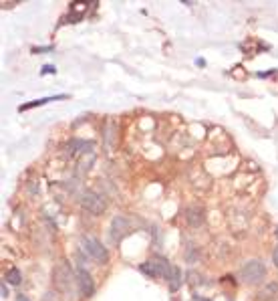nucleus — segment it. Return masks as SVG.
Here are the masks:
<instances>
[{
    "label": "nucleus",
    "mask_w": 278,
    "mask_h": 301,
    "mask_svg": "<svg viewBox=\"0 0 278 301\" xmlns=\"http://www.w3.org/2000/svg\"><path fill=\"white\" fill-rule=\"evenodd\" d=\"M240 277H242L244 283H248V285H258L266 277V267H264L262 261L252 259L248 263H244V267L240 269Z\"/></svg>",
    "instance_id": "nucleus-1"
},
{
    "label": "nucleus",
    "mask_w": 278,
    "mask_h": 301,
    "mask_svg": "<svg viewBox=\"0 0 278 301\" xmlns=\"http://www.w3.org/2000/svg\"><path fill=\"white\" fill-rule=\"evenodd\" d=\"M73 269L67 261L58 263L55 269H53V283L55 287L60 291V293H69L71 291V285H73Z\"/></svg>",
    "instance_id": "nucleus-2"
},
{
    "label": "nucleus",
    "mask_w": 278,
    "mask_h": 301,
    "mask_svg": "<svg viewBox=\"0 0 278 301\" xmlns=\"http://www.w3.org/2000/svg\"><path fill=\"white\" fill-rule=\"evenodd\" d=\"M141 273H145L147 277H166L169 279L171 273V265L164 259H149L145 263H141Z\"/></svg>",
    "instance_id": "nucleus-3"
},
{
    "label": "nucleus",
    "mask_w": 278,
    "mask_h": 301,
    "mask_svg": "<svg viewBox=\"0 0 278 301\" xmlns=\"http://www.w3.org/2000/svg\"><path fill=\"white\" fill-rule=\"evenodd\" d=\"M81 245H83V251H85L87 255H91L93 259L99 261V263H105V261L109 259L107 249L99 243L97 238H93V236H83V238H81Z\"/></svg>",
    "instance_id": "nucleus-4"
},
{
    "label": "nucleus",
    "mask_w": 278,
    "mask_h": 301,
    "mask_svg": "<svg viewBox=\"0 0 278 301\" xmlns=\"http://www.w3.org/2000/svg\"><path fill=\"white\" fill-rule=\"evenodd\" d=\"M81 206H83L85 210H89L91 215H103L105 208H107L103 196H99V194H95V192H85V194L81 196Z\"/></svg>",
    "instance_id": "nucleus-5"
},
{
    "label": "nucleus",
    "mask_w": 278,
    "mask_h": 301,
    "mask_svg": "<svg viewBox=\"0 0 278 301\" xmlns=\"http://www.w3.org/2000/svg\"><path fill=\"white\" fill-rule=\"evenodd\" d=\"M77 283H79V289L85 297H91L93 293H95V283H93V277L89 275V271L85 269H79L77 273Z\"/></svg>",
    "instance_id": "nucleus-6"
},
{
    "label": "nucleus",
    "mask_w": 278,
    "mask_h": 301,
    "mask_svg": "<svg viewBox=\"0 0 278 301\" xmlns=\"http://www.w3.org/2000/svg\"><path fill=\"white\" fill-rule=\"evenodd\" d=\"M129 230H131V225H129V221H127L125 217H115V219L111 221V234H113L115 240H117V238H123Z\"/></svg>",
    "instance_id": "nucleus-7"
},
{
    "label": "nucleus",
    "mask_w": 278,
    "mask_h": 301,
    "mask_svg": "<svg viewBox=\"0 0 278 301\" xmlns=\"http://www.w3.org/2000/svg\"><path fill=\"white\" fill-rule=\"evenodd\" d=\"M204 208L202 206H190L188 210H185V221H188L190 226L198 228L200 225H204Z\"/></svg>",
    "instance_id": "nucleus-8"
},
{
    "label": "nucleus",
    "mask_w": 278,
    "mask_h": 301,
    "mask_svg": "<svg viewBox=\"0 0 278 301\" xmlns=\"http://www.w3.org/2000/svg\"><path fill=\"white\" fill-rule=\"evenodd\" d=\"M167 285H169V291H177V289H179V285H181V271H179L177 267H171Z\"/></svg>",
    "instance_id": "nucleus-9"
},
{
    "label": "nucleus",
    "mask_w": 278,
    "mask_h": 301,
    "mask_svg": "<svg viewBox=\"0 0 278 301\" xmlns=\"http://www.w3.org/2000/svg\"><path fill=\"white\" fill-rule=\"evenodd\" d=\"M67 95H55V97H45V99H37V101H30V103H24V105H20L18 107V111H26V109H33V107H37V105H45V103H49V101H56V99H65Z\"/></svg>",
    "instance_id": "nucleus-10"
},
{
    "label": "nucleus",
    "mask_w": 278,
    "mask_h": 301,
    "mask_svg": "<svg viewBox=\"0 0 278 301\" xmlns=\"http://www.w3.org/2000/svg\"><path fill=\"white\" fill-rule=\"evenodd\" d=\"M274 295H278V283H268V285L258 293V299H260V301H270Z\"/></svg>",
    "instance_id": "nucleus-11"
},
{
    "label": "nucleus",
    "mask_w": 278,
    "mask_h": 301,
    "mask_svg": "<svg viewBox=\"0 0 278 301\" xmlns=\"http://www.w3.org/2000/svg\"><path fill=\"white\" fill-rule=\"evenodd\" d=\"M4 279H6L10 285H18V283H20V279H22V275H20V271H18V269H8V271H6V275H4Z\"/></svg>",
    "instance_id": "nucleus-12"
},
{
    "label": "nucleus",
    "mask_w": 278,
    "mask_h": 301,
    "mask_svg": "<svg viewBox=\"0 0 278 301\" xmlns=\"http://www.w3.org/2000/svg\"><path fill=\"white\" fill-rule=\"evenodd\" d=\"M49 73H56L55 65H45V67H43V75H49Z\"/></svg>",
    "instance_id": "nucleus-13"
},
{
    "label": "nucleus",
    "mask_w": 278,
    "mask_h": 301,
    "mask_svg": "<svg viewBox=\"0 0 278 301\" xmlns=\"http://www.w3.org/2000/svg\"><path fill=\"white\" fill-rule=\"evenodd\" d=\"M47 51H53V47H37V49H33V53H47Z\"/></svg>",
    "instance_id": "nucleus-14"
},
{
    "label": "nucleus",
    "mask_w": 278,
    "mask_h": 301,
    "mask_svg": "<svg viewBox=\"0 0 278 301\" xmlns=\"http://www.w3.org/2000/svg\"><path fill=\"white\" fill-rule=\"evenodd\" d=\"M272 261H274V265L278 267V247L274 249V253H272Z\"/></svg>",
    "instance_id": "nucleus-15"
},
{
    "label": "nucleus",
    "mask_w": 278,
    "mask_h": 301,
    "mask_svg": "<svg viewBox=\"0 0 278 301\" xmlns=\"http://www.w3.org/2000/svg\"><path fill=\"white\" fill-rule=\"evenodd\" d=\"M0 289H2V297H8V289H6L4 283H2V287H0Z\"/></svg>",
    "instance_id": "nucleus-16"
},
{
    "label": "nucleus",
    "mask_w": 278,
    "mask_h": 301,
    "mask_svg": "<svg viewBox=\"0 0 278 301\" xmlns=\"http://www.w3.org/2000/svg\"><path fill=\"white\" fill-rule=\"evenodd\" d=\"M194 301H210V299H206V297H198V295H194Z\"/></svg>",
    "instance_id": "nucleus-17"
},
{
    "label": "nucleus",
    "mask_w": 278,
    "mask_h": 301,
    "mask_svg": "<svg viewBox=\"0 0 278 301\" xmlns=\"http://www.w3.org/2000/svg\"><path fill=\"white\" fill-rule=\"evenodd\" d=\"M18 301H30L28 297H24V295H18Z\"/></svg>",
    "instance_id": "nucleus-18"
},
{
    "label": "nucleus",
    "mask_w": 278,
    "mask_h": 301,
    "mask_svg": "<svg viewBox=\"0 0 278 301\" xmlns=\"http://www.w3.org/2000/svg\"><path fill=\"white\" fill-rule=\"evenodd\" d=\"M274 234H276V236H278V228H276V230H274Z\"/></svg>",
    "instance_id": "nucleus-19"
}]
</instances>
